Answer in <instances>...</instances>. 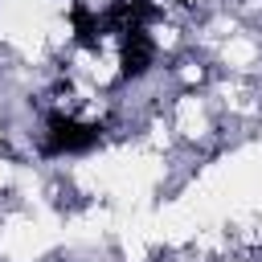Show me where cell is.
I'll list each match as a JSON object with an SVG mask.
<instances>
[]
</instances>
